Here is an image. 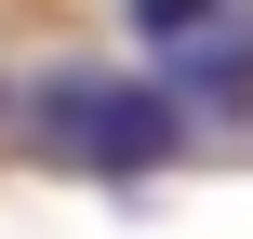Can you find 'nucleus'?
Listing matches in <instances>:
<instances>
[{
	"instance_id": "nucleus-1",
	"label": "nucleus",
	"mask_w": 253,
	"mask_h": 239,
	"mask_svg": "<svg viewBox=\"0 0 253 239\" xmlns=\"http://www.w3.org/2000/svg\"><path fill=\"white\" fill-rule=\"evenodd\" d=\"M27 146H53L67 173L133 186L187 146V93L160 67H53V80H27Z\"/></svg>"
},
{
	"instance_id": "nucleus-2",
	"label": "nucleus",
	"mask_w": 253,
	"mask_h": 239,
	"mask_svg": "<svg viewBox=\"0 0 253 239\" xmlns=\"http://www.w3.org/2000/svg\"><path fill=\"white\" fill-rule=\"evenodd\" d=\"M160 80L187 93V120H253V0H213L200 27H173Z\"/></svg>"
},
{
	"instance_id": "nucleus-3",
	"label": "nucleus",
	"mask_w": 253,
	"mask_h": 239,
	"mask_svg": "<svg viewBox=\"0 0 253 239\" xmlns=\"http://www.w3.org/2000/svg\"><path fill=\"white\" fill-rule=\"evenodd\" d=\"M120 13H133V40H147V53H160V40H173V27H200V13H213V0H120Z\"/></svg>"
}]
</instances>
